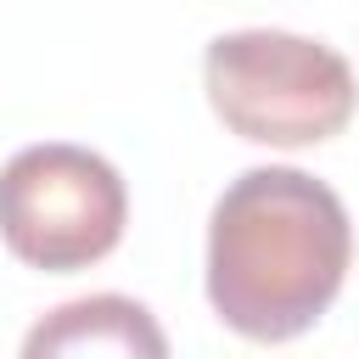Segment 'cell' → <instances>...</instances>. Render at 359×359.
<instances>
[{
  "label": "cell",
  "mask_w": 359,
  "mask_h": 359,
  "mask_svg": "<svg viewBox=\"0 0 359 359\" xmlns=\"http://www.w3.org/2000/svg\"><path fill=\"white\" fill-rule=\"evenodd\" d=\"M353 224L342 196L286 163L236 174L208 219V303L247 342L303 337L342 292Z\"/></svg>",
  "instance_id": "cell-1"
},
{
  "label": "cell",
  "mask_w": 359,
  "mask_h": 359,
  "mask_svg": "<svg viewBox=\"0 0 359 359\" xmlns=\"http://www.w3.org/2000/svg\"><path fill=\"white\" fill-rule=\"evenodd\" d=\"M202 90L219 123L252 146H314L348 129L359 84L342 50L286 28H236L202 50Z\"/></svg>",
  "instance_id": "cell-2"
},
{
  "label": "cell",
  "mask_w": 359,
  "mask_h": 359,
  "mask_svg": "<svg viewBox=\"0 0 359 359\" xmlns=\"http://www.w3.org/2000/svg\"><path fill=\"white\" fill-rule=\"evenodd\" d=\"M129 224L123 174L73 140H39L0 168V241L17 264L73 275L101 264Z\"/></svg>",
  "instance_id": "cell-3"
},
{
  "label": "cell",
  "mask_w": 359,
  "mask_h": 359,
  "mask_svg": "<svg viewBox=\"0 0 359 359\" xmlns=\"http://www.w3.org/2000/svg\"><path fill=\"white\" fill-rule=\"evenodd\" d=\"M17 359H168V337L140 297L90 292L45 309Z\"/></svg>",
  "instance_id": "cell-4"
}]
</instances>
